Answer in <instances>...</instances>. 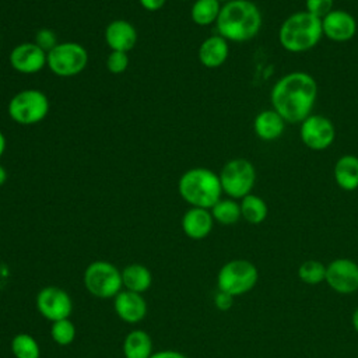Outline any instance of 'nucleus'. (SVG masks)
<instances>
[{
	"mask_svg": "<svg viewBox=\"0 0 358 358\" xmlns=\"http://www.w3.org/2000/svg\"><path fill=\"white\" fill-rule=\"evenodd\" d=\"M317 98L316 80L306 71H292L275 81L270 101L287 123H302L312 115Z\"/></svg>",
	"mask_w": 358,
	"mask_h": 358,
	"instance_id": "1",
	"label": "nucleus"
},
{
	"mask_svg": "<svg viewBox=\"0 0 358 358\" xmlns=\"http://www.w3.org/2000/svg\"><path fill=\"white\" fill-rule=\"evenodd\" d=\"M333 6L334 0H305L306 11L320 20L326 17L331 10H334Z\"/></svg>",
	"mask_w": 358,
	"mask_h": 358,
	"instance_id": "30",
	"label": "nucleus"
},
{
	"mask_svg": "<svg viewBox=\"0 0 358 358\" xmlns=\"http://www.w3.org/2000/svg\"><path fill=\"white\" fill-rule=\"evenodd\" d=\"M221 11L218 0H196L190 8V18L200 27H207L217 22Z\"/></svg>",
	"mask_w": 358,
	"mask_h": 358,
	"instance_id": "24",
	"label": "nucleus"
},
{
	"mask_svg": "<svg viewBox=\"0 0 358 358\" xmlns=\"http://www.w3.org/2000/svg\"><path fill=\"white\" fill-rule=\"evenodd\" d=\"M105 42L112 50L129 52L136 46L137 31L126 20H115L105 28Z\"/></svg>",
	"mask_w": 358,
	"mask_h": 358,
	"instance_id": "17",
	"label": "nucleus"
},
{
	"mask_svg": "<svg viewBox=\"0 0 358 358\" xmlns=\"http://www.w3.org/2000/svg\"><path fill=\"white\" fill-rule=\"evenodd\" d=\"M211 215L214 221L220 222L221 225H232L242 218L241 215V206L234 199H220L211 208Z\"/></svg>",
	"mask_w": 358,
	"mask_h": 358,
	"instance_id": "25",
	"label": "nucleus"
},
{
	"mask_svg": "<svg viewBox=\"0 0 358 358\" xmlns=\"http://www.w3.org/2000/svg\"><path fill=\"white\" fill-rule=\"evenodd\" d=\"M324 281L338 294H354L358 291V264L347 257L336 259L326 266Z\"/></svg>",
	"mask_w": 358,
	"mask_h": 358,
	"instance_id": "12",
	"label": "nucleus"
},
{
	"mask_svg": "<svg viewBox=\"0 0 358 358\" xmlns=\"http://www.w3.org/2000/svg\"><path fill=\"white\" fill-rule=\"evenodd\" d=\"M185 235L190 239L200 241L210 235L214 225L211 211L200 207H190L182 217L180 221Z\"/></svg>",
	"mask_w": 358,
	"mask_h": 358,
	"instance_id": "16",
	"label": "nucleus"
},
{
	"mask_svg": "<svg viewBox=\"0 0 358 358\" xmlns=\"http://www.w3.org/2000/svg\"><path fill=\"white\" fill-rule=\"evenodd\" d=\"M357 29V20L345 10H331L322 18L323 35L337 43L351 41L355 36Z\"/></svg>",
	"mask_w": 358,
	"mask_h": 358,
	"instance_id": "14",
	"label": "nucleus"
},
{
	"mask_svg": "<svg viewBox=\"0 0 358 358\" xmlns=\"http://www.w3.org/2000/svg\"><path fill=\"white\" fill-rule=\"evenodd\" d=\"M6 147H7L6 137H4V134L0 131V158L3 157V154H4V151H6Z\"/></svg>",
	"mask_w": 358,
	"mask_h": 358,
	"instance_id": "35",
	"label": "nucleus"
},
{
	"mask_svg": "<svg viewBox=\"0 0 358 358\" xmlns=\"http://www.w3.org/2000/svg\"><path fill=\"white\" fill-rule=\"evenodd\" d=\"M234 298H235V296H232V295H229V294H227V292L218 289L217 294L214 295V305H215L217 309L225 312V310L231 309V306L234 305Z\"/></svg>",
	"mask_w": 358,
	"mask_h": 358,
	"instance_id": "32",
	"label": "nucleus"
},
{
	"mask_svg": "<svg viewBox=\"0 0 358 358\" xmlns=\"http://www.w3.org/2000/svg\"><path fill=\"white\" fill-rule=\"evenodd\" d=\"M337 186L345 192L358 189V157L352 154L341 155L333 169Z\"/></svg>",
	"mask_w": 358,
	"mask_h": 358,
	"instance_id": "20",
	"label": "nucleus"
},
{
	"mask_svg": "<svg viewBox=\"0 0 358 358\" xmlns=\"http://www.w3.org/2000/svg\"><path fill=\"white\" fill-rule=\"evenodd\" d=\"M285 120L277 110L264 109L259 112L253 119L255 134L263 141H274L280 138L285 130Z\"/></svg>",
	"mask_w": 358,
	"mask_h": 358,
	"instance_id": "19",
	"label": "nucleus"
},
{
	"mask_svg": "<svg viewBox=\"0 0 358 358\" xmlns=\"http://www.w3.org/2000/svg\"><path fill=\"white\" fill-rule=\"evenodd\" d=\"M83 282L87 291L96 298H115L123 288L122 270L110 262L95 260L84 270Z\"/></svg>",
	"mask_w": 358,
	"mask_h": 358,
	"instance_id": "5",
	"label": "nucleus"
},
{
	"mask_svg": "<svg viewBox=\"0 0 358 358\" xmlns=\"http://www.w3.org/2000/svg\"><path fill=\"white\" fill-rule=\"evenodd\" d=\"M11 352L15 358H39L41 347L36 338L28 333H18L11 338Z\"/></svg>",
	"mask_w": 358,
	"mask_h": 358,
	"instance_id": "26",
	"label": "nucleus"
},
{
	"mask_svg": "<svg viewBox=\"0 0 358 358\" xmlns=\"http://www.w3.org/2000/svg\"><path fill=\"white\" fill-rule=\"evenodd\" d=\"M88 64L87 49L77 42H60L48 52L46 66L57 77H74Z\"/></svg>",
	"mask_w": 358,
	"mask_h": 358,
	"instance_id": "8",
	"label": "nucleus"
},
{
	"mask_svg": "<svg viewBox=\"0 0 358 358\" xmlns=\"http://www.w3.org/2000/svg\"><path fill=\"white\" fill-rule=\"evenodd\" d=\"M257 267L245 259H234L227 262L217 274V287L232 296H239L257 284Z\"/></svg>",
	"mask_w": 358,
	"mask_h": 358,
	"instance_id": "7",
	"label": "nucleus"
},
{
	"mask_svg": "<svg viewBox=\"0 0 358 358\" xmlns=\"http://www.w3.org/2000/svg\"><path fill=\"white\" fill-rule=\"evenodd\" d=\"M50 337L57 345L64 347V345L71 344L76 338V326L70 320V317L52 322V324H50Z\"/></svg>",
	"mask_w": 358,
	"mask_h": 358,
	"instance_id": "28",
	"label": "nucleus"
},
{
	"mask_svg": "<svg viewBox=\"0 0 358 358\" xmlns=\"http://www.w3.org/2000/svg\"><path fill=\"white\" fill-rule=\"evenodd\" d=\"M322 36V20L306 10L288 15L278 29L280 45L291 53H302L313 49Z\"/></svg>",
	"mask_w": 358,
	"mask_h": 358,
	"instance_id": "3",
	"label": "nucleus"
},
{
	"mask_svg": "<svg viewBox=\"0 0 358 358\" xmlns=\"http://www.w3.org/2000/svg\"><path fill=\"white\" fill-rule=\"evenodd\" d=\"M151 336L141 329L131 330L123 340L124 358H150L152 355Z\"/></svg>",
	"mask_w": 358,
	"mask_h": 358,
	"instance_id": "21",
	"label": "nucleus"
},
{
	"mask_svg": "<svg viewBox=\"0 0 358 358\" xmlns=\"http://www.w3.org/2000/svg\"><path fill=\"white\" fill-rule=\"evenodd\" d=\"M351 322H352V327H354V330L358 333V308L354 310L352 317H351Z\"/></svg>",
	"mask_w": 358,
	"mask_h": 358,
	"instance_id": "37",
	"label": "nucleus"
},
{
	"mask_svg": "<svg viewBox=\"0 0 358 358\" xmlns=\"http://www.w3.org/2000/svg\"><path fill=\"white\" fill-rule=\"evenodd\" d=\"M180 197L192 207L210 210L222 194L218 173L208 168H192L178 182Z\"/></svg>",
	"mask_w": 358,
	"mask_h": 358,
	"instance_id": "4",
	"label": "nucleus"
},
{
	"mask_svg": "<svg viewBox=\"0 0 358 358\" xmlns=\"http://www.w3.org/2000/svg\"><path fill=\"white\" fill-rule=\"evenodd\" d=\"M229 55L228 41L221 35H211L206 38L197 52L200 63L207 69H217L222 66Z\"/></svg>",
	"mask_w": 358,
	"mask_h": 358,
	"instance_id": "18",
	"label": "nucleus"
},
{
	"mask_svg": "<svg viewBox=\"0 0 358 358\" xmlns=\"http://www.w3.org/2000/svg\"><path fill=\"white\" fill-rule=\"evenodd\" d=\"M299 137L309 150L323 151L334 143L336 127L329 117L312 113L301 123Z\"/></svg>",
	"mask_w": 358,
	"mask_h": 358,
	"instance_id": "10",
	"label": "nucleus"
},
{
	"mask_svg": "<svg viewBox=\"0 0 358 358\" xmlns=\"http://www.w3.org/2000/svg\"><path fill=\"white\" fill-rule=\"evenodd\" d=\"M36 309L49 322L70 317L73 312V299L70 294L56 285L43 287L36 294Z\"/></svg>",
	"mask_w": 358,
	"mask_h": 358,
	"instance_id": "11",
	"label": "nucleus"
},
{
	"mask_svg": "<svg viewBox=\"0 0 358 358\" xmlns=\"http://www.w3.org/2000/svg\"><path fill=\"white\" fill-rule=\"evenodd\" d=\"M298 277L305 284L317 285L326 280V266L319 260H306L298 267Z\"/></svg>",
	"mask_w": 358,
	"mask_h": 358,
	"instance_id": "27",
	"label": "nucleus"
},
{
	"mask_svg": "<svg viewBox=\"0 0 358 358\" xmlns=\"http://www.w3.org/2000/svg\"><path fill=\"white\" fill-rule=\"evenodd\" d=\"M35 43L38 46H41L45 52H49L52 48H55L57 45L56 35L53 31H50L48 28H42L35 35Z\"/></svg>",
	"mask_w": 358,
	"mask_h": 358,
	"instance_id": "31",
	"label": "nucleus"
},
{
	"mask_svg": "<svg viewBox=\"0 0 358 358\" xmlns=\"http://www.w3.org/2000/svg\"><path fill=\"white\" fill-rule=\"evenodd\" d=\"M129 67V55L126 52L112 50L106 59V69L112 74H122Z\"/></svg>",
	"mask_w": 358,
	"mask_h": 358,
	"instance_id": "29",
	"label": "nucleus"
},
{
	"mask_svg": "<svg viewBox=\"0 0 358 358\" xmlns=\"http://www.w3.org/2000/svg\"><path fill=\"white\" fill-rule=\"evenodd\" d=\"M113 309L117 317L126 323L134 324L141 322L147 315V302L143 294L122 289L113 298Z\"/></svg>",
	"mask_w": 358,
	"mask_h": 358,
	"instance_id": "15",
	"label": "nucleus"
},
{
	"mask_svg": "<svg viewBox=\"0 0 358 358\" xmlns=\"http://www.w3.org/2000/svg\"><path fill=\"white\" fill-rule=\"evenodd\" d=\"M8 60L17 73L35 74L46 66L48 52L35 42H24L11 49Z\"/></svg>",
	"mask_w": 358,
	"mask_h": 358,
	"instance_id": "13",
	"label": "nucleus"
},
{
	"mask_svg": "<svg viewBox=\"0 0 358 358\" xmlns=\"http://www.w3.org/2000/svg\"><path fill=\"white\" fill-rule=\"evenodd\" d=\"M263 24L262 13L250 0H231L221 6L215 27L218 35L228 42H248L253 39Z\"/></svg>",
	"mask_w": 358,
	"mask_h": 358,
	"instance_id": "2",
	"label": "nucleus"
},
{
	"mask_svg": "<svg viewBox=\"0 0 358 358\" xmlns=\"http://www.w3.org/2000/svg\"><path fill=\"white\" fill-rule=\"evenodd\" d=\"M141 7L147 11H158L164 7L166 0H138Z\"/></svg>",
	"mask_w": 358,
	"mask_h": 358,
	"instance_id": "33",
	"label": "nucleus"
},
{
	"mask_svg": "<svg viewBox=\"0 0 358 358\" xmlns=\"http://www.w3.org/2000/svg\"><path fill=\"white\" fill-rule=\"evenodd\" d=\"M241 215L242 218L253 225L262 224L268 214V207L266 201L257 194H248L241 199Z\"/></svg>",
	"mask_w": 358,
	"mask_h": 358,
	"instance_id": "23",
	"label": "nucleus"
},
{
	"mask_svg": "<svg viewBox=\"0 0 358 358\" xmlns=\"http://www.w3.org/2000/svg\"><path fill=\"white\" fill-rule=\"evenodd\" d=\"M50 103L45 92L39 90H22L8 102L7 112L13 122L24 126L42 122L49 113Z\"/></svg>",
	"mask_w": 358,
	"mask_h": 358,
	"instance_id": "6",
	"label": "nucleus"
},
{
	"mask_svg": "<svg viewBox=\"0 0 358 358\" xmlns=\"http://www.w3.org/2000/svg\"><path fill=\"white\" fill-rule=\"evenodd\" d=\"M220 3H228V1H231V0H218Z\"/></svg>",
	"mask_w": 358,
	"mask_h": 358,
	"instance_id": "38",
	"label": "nucleus"
},
{
	"mask_svg": "<svg viewBox=\"0 0 358 358\" xmlns=\"http://www.w3.org/2000/svg\"><path fill=\"white\" fill-rule=\"evenodd\" d=\"M150 358H187L185 354H182L180 351H175V350H162V351H157L152 352V355Z\"/></svg>",
	"mask_w": 358,
	"mask_h": 358,
	"instance_id": "34",
	"label": "nucleus"
},
{
	"mask_svg": "<svg viewBox=\"0 0 358 358\" xmlns=\"http://www.w3.org/2000/svg\"><path fill=\"white\" fill-rule=\"evenodd\" d=\"M122 282L124 289L143 294L151 287L152 274L144 264L131 263L122 270Z\"/></svg>",
	"mask_w": 358,
	"mask_h": 358,
	"instance_id": "22",
	"label": "nucleus"
},
{
	"mask_svg": "<svg viewBox=\"0 0 358 358\" xmlns=\"http://www.w3.org/2000/svg\"><path fill=\"white\" fill-rule=\"evenodd\" d=\"M222 193L231 199H243L250 194L256 183V168L245 158L229 159L218 173Z\"/></svg>",
	"mask_w": 358,
	"mask_h": 358,
	"instance_id": "9",
	"label": "nucleus"
},
{
	"mask_svg": "<svg viewBox=\"0 0 358 358\" xmlns=\"http://www.w3.org/2000/svg\"><path fill=\"white\" fill-rule=\"evenodd\" d=\"M6 180H7V171H6V168L0 164V186H3V185L6 183Z\"/></svg>",
	"mask_w": 358,
	"mask_h": 358,
	"instance_id": "36",
	"label": "nucleus"
}]
</instances>
